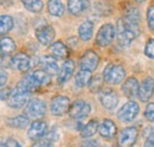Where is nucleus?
<instances>
[{
	"label": "nucleus",
	"instance_id": "f257e3e1",
	"mask_svg": "<svg viewBox=\"0 0 154 147\" xmlns=\"http://www.w3.org/2000/svg\"><path fill=\"white\" fill-rule=\"evenodd\" d=\"M140 35V27L139 24L132 23L126 18H120L117 20L116 26V37L117 42L121 46H128L134 40L136 37Z\"/></svg>",
	"mask_w": 154,
	"mask_h": 147
},
{
	"label": "nucleus",
	"instance_id": "f03ea898",
	"mask_svg": "<svg viewBox=\"0 0 154 147\" xmlns=\"http://www.w3.org/2000/svg\"><path fill=\"white\" fill-rule=\"evenodd\" d=\"M30 96L31 92L26 90L20 83H18L11 92V95L7 100V105L13 109H20L29 103Z\"/></svg>",
	"mask_w": 154,
	"mask_h": 147
},
{
	"label": "nucleus",
	"instance_id": "7ed1b4c3",
	"mask_svg": "<svg viewBox=\"0 0 154 147\" xmlns=\"http://www.w3.org/2000/svg\"><path fill=\"white\" fill-rule=\"evenodd\" d=\"M126 77V70L121 64H108L102 74V78L104 82L109 84H120Z\"/></svg>",
	"mask_w": 154,
	"mask_h": 147
},
{
	"label": "nucleus",
	"instance_id": "20e7f679",
	"mask_svg": "<svg viewBox=\"0 0 154 147\" xmlns=\"http://www.w3.org/2000/svg\"><path fill=\"white\" fill-rule=\"evenodd\" d=\"M116 36V29L115 26L110 23H107V24H103L98 32L96 35V44L101 48H104V46H108L113 43L114 38Z\"/></svg>",
	"mask_w": 154,
	"mask_h": 147
},
{
	"label": "nucleus",
	"instance_id": "39448f33",
	"mask_svg": "<svg viewBox=\"0 0 154 147\" xmlns=\"http://www.w3.org/2000/svg\"><path fill=\"white\" fill-rule=\"evenodd\" d=\"M46 114V103L40 99H32L25 108V115L29 119H42Z\"/></svg>",
	"mask_w": 154,
	"mask_h": 147
},
{
	"label": "nucleus",
	"instance_id": "423d86ee",
	"mask_svg": "<svg viewBox=\"0 0 154 147\" xmlns=\"http://www.w3.org/2000/svg\"><path fill=\"white\" fill-rule=\"evenodd\" d=\"M140 107L135 101H128L117 111V119L122 122H131L137 116Z\"/></svg>",
	"mask_w": 154,
	"mask_h": 147
},
{
	"label": "nucleus",
	"instance_id": "0eeeda50",
	"mask_svg": "<svg viewBox=\"0 0 154 147\" xmlns=\"http://www.w3.org/2000/svg\"><path fill=\"white\" fill-rule=\"evenodd\" d=\"M91 111V106L83 101V100H77L75 101L70 108H69V115L71 119H75V120H81V119H84L87 117Z\"/></svg>",
	"mask_w": 154,
	"mask_h": 147
},
{
	"label": "nucleus",
	"instance_id": "6e6552de",
	"mask_svg": "<svg viewBox=\"0 0 154 147\" xmlns=\"http://www.w3.org/2000/svg\"><path fill=\"white\" fill-rule=\"evenodd\" d=\"M139 130L136 127H127L121 130L117 139L119 147H133L137 140Z\"/></svg>",
	"mask_w": 154,
	"mask_h": 147
},
{
	"label": "nucleus",
	"instance_id": "1a4fd4ad",
	"mask_svg": "<svg viewBox=\"0 0 154 147\" xmlns=\"http://www.w3.org/2000/svg\"><path fill=\"white\" fill-rule=\"evenodd\" d=\"M70 106H71V103H70L69 97H66L64 95H57L51 100L50 109H51V113L54 115L60 116V115H64L65 113L69 111Z\"/></svg>",
	"mask_w": 154,
	"mask_h": 147
},
{
	"label": "nucleus",
	"instance_id": "9d476101",
	"mask_svg": "<svg viewBox=\"0 0 154 147\" xmlns=\"http://www.w3.org/2000/svg\"><path fill=\"white\" fill-rule=\"evenodd\" d=\"M100 62V57L94 50H88L84 52V55L81 57L79 61V68L81 70H85L89 73H93L96 70L97 65Z\"/></svg>",
	"mask_w": 154,
	"mask_h": 147
},
{
	"label": "nucleus",
	"instance_id": "9b49d317",
	"mask_svg": "<svg viewBox=\"0 0 154 147\" xmlns=\"http://www.w3.org/2000/svg\"><path fill=\"white\" fill-rule=\"evenodd\" d=\"M10 65L14 70H18V71H21V73H26L32 67V59L30 58V56L27 54L19 52V54H16L11 58Z\"/></svg>",
	"mask_w": 154,
	"mask_h": 147
},
{
	"label": "nucleus",
	"instance_id": "f8f14e48",
	"mask_svg": "<svg viewBox=\"0 0 154 147\" xmlns=\"http://www.w3.org/2000/svg\"><path fill=\"white\" fill-rule=\"evenodd\" d=\"M98 99L101 105L107 110L115 109L119 105V96L112 89H103L98 94Z\"/></svg>",
	"mask_w": 154,
	"mask_h": 147
},
{
	"label": "nucleus",
	"instance_id": "ddd939ff",
	"mask_svg": "<svg viewBox=\"0 0 154 147\" xmlns=\"http://www.w3.org/2000/svg\"><path fill=\"white\" fill-rule=\"evenodd\" d=\"M48 133V125L43 120H35L32 124H30V127L27 130V136L31 140H40L45 136Z\"/></svg>",
	"mask_w": 154,
	"mask_h": 147
},
{
	"label": "nucleus",
	"instance_id": "4468645a",
	"mask_svg": "<svg viewBox=\"0 0 154 147\" xmlns=\"http://www.w3.org/2000/svg\"><path fill=\"white\" fill-rule=\"evenodd\" d=\"M55 36H56V32L51 25H43L36 30V37L38 42L45 46L51 45V43H54Z\"/></svg>",
	"mask_w": 154,
	"mask_h": 147
},
{
	"label": "nucleus",
	"instance_id": "2eb2a0df",
	"mask_svg": "<svg viewBox=\"0 0 154 147\" xmlns=\"http://www.w3.org/2000/svg\"><path fill=\"white\" fill-rule=\"evenodd\" d=\"M98 133L102 138H104L107 140L114 139L117 134V127H116L115 122L109 119H104L98 125Z\"/></svg>",
	"mask_w": 154,
	"mask_h": 147
},
{
	"label": "nucleus",
	"instance_id": "dca6fc26",
	"mask_svg": "<svg viewBox=\"0 0 154 147\" xmlns=\"http://www.w3.org/2000/svg\"><path fill=\"white\" fill-rule=\"evenodd\" d=\"M154 94V78L153 77H146L143 82L141 83L139 88V99L142 102H147L152 99Z\"/></svg>",
	"mask_w": 154,
	"mask_h": 147
},
{
	"label": "nucleus",
	"instance_id": "f3484780",
	"mask_svg": "<svg viewBox=\"0 0 154 147\" xmlns=\"http://www.w3.org/2000/svg\"><path fill=\"white\" fill-rule=\"evenodd\" d=\"M74 71H75V62L71 61V59H66V61L63 63L62 68L59 69L58 78H57L58 83H59V84L66 83V82L71 78V76L74 75Z\"/></svg>",
	"mask_w": 154,
	"mask_h": 147
},
{
	"label": "nucleus",
	"instance_id": "a211bd4d",
	"mask_svg": "<svg viewBox=\"0 0 154 147\" xmlns=\"http://www.w3.org/2000/svg\"><path fill=\"white\" fill-rule=\"evenodd\" d=\"M39 65L49 75H58L59 73L58 63L54 56H43L42 58H39Z\"/></svg>",
	"mask_w": 154,
	"mask_h": 147
},
{
	"label": "nucleus",
	"instance_id": "6ab92c4d",
	"mask_svg": "<svg viewBox=\"0 0 154 147\" xmlns=\"http://www.w3.org/2000/svg\"><path fill=\"white\" fill-rule=\"evenodd\" d=\"M139 88L140 84L135 77L127 78L122 84V92L128 99H134L139 95Z\"/></svg>",
	"mask_w": 154,
	"mask_h": 147
},
{
	"label": "nucleus",
	"instance_id": "aec40b11",
	"mask_svg": "<svg viewBox=\"0 0 154 147\" xmlns=\"http://www.w3.org/2000/svg\"><path fill=\"white\" fill-rule=\"evenodd\" d=\"M89 0H69L68 1V10L72 16H81L89 8Z\"/></svg>",
	"mask_w": 154,
	"mask_h": 147
},
{
	"label": "nucleus",
	"instance_id": "412c9836",
	"mask_svg": "<svg viewBox=\"0 0 154 147\" xmlns=\"http://www.w3.org/2000/svg\"><path fill=\"white\" fill-rule=\"evenodd\" d=\"M94 32V23L91 20H84L78 27V36L83 42H88L91 39Z\"/></svg>",
	"mask_w": 154,
	"mask_h": 147
},
{
	"label": "nucleus",
	"instance_id": "4be33fe9",
	"mask_svg": "<svg viewBox=\"0 0 154 147\" xmlns=\"http://www.w3.org/2000/svg\"><path fill=\"white\" fill-rule=\"evenodd\" d=\"M48 11L54 17H62L65 12L64 4L62 0H49L48 1Z\"/></svg>",
	"mask_w": 154,
	"mask_h": 147
},
{
	"label": "nucleus",
	"instance_id": "5701e85b",
	"mask_svg": "<svg viewBox=\"0 0 154 147\" xmlns=\"http://www.w3.org/2000/svg\"><path fill=\"white\" fill-rule=\"evenodd\" d=\"M50 50H51V54H52L54 57L60 58V59L66 58L68 55H69V50H68L66 45L63 42H55V43H52Z\"/></svg>",
	"mask_w": 154,
	"mask_h": 147
},
{
	"label": "nucleus",
	"instance_id": "b1692460",
	"mask_svg": "<svg viewBox=\"0 0 154 147\" xmlns=\"http://www.w3.org/2000/svg\"><path fill=\"white\" fill-rule=\"evenodd\" d=\"M16 42L10 37H2L0 39V52L4 56L11 55L16 51Z\"/></svg>",
	"mask_w": 154,
	"mask_h": 147
},
{
	"label": "nucleus",
	"instance_id": "393cba45",
	"mask_svg": "<svg viewBox=\"0 0 154 147\" xmlns=\"http://www.w3.org/2000/svg\"><path fill=\"white\" fill-rule=\"evenodd\" d=\"M30 124V120L29 117L24 114V115H17L14 117H11L7 120V125L12 128H17V129H21L27 127Z\"/></svg>",
	"mask_w": 154,
	"mask_h": 147
},
{
	"label": "nucleus",
	"instance_id": "a878e982",
	"mask_svg": "<svg viewBox=\"0 0 154 147\" xmlns=\"http://www.w3.org/2000/svg\"><path fill=\"white\" fill-rule=\"evenodd\" d=\"M14 25V20L8 14H2L0 16V36H4L8 33Z\"/></svg>",
	"mask_w": 154,
	"mask_h": 147
},
{
	"label": "nucleus",
	"instance_id": "bb28decb",
	"mask_svg": "<svg viewBox=\"0 0 154 147\" xmlns=\"http://www.w3.org/2000/svg\"><path fill=\"white\" fill-rule=\"evenodd\" d=\"M98 121L97 120H90L85 126H83L81 129L82 138H91L98 132Z\"/></svg>",
	"mask_w": 154,
	"mask_h": 147
},
{
	"label": "nucleus",
	"instance_id": "cd10ccee",
	"mask_svg": "<svg viewBox=\"0 0 154 147\" xmlns=\"http://www.w3.org/2000/svg\"><path fill=\"white\" fill-rule=\"evenodd\" d=\"M91 77H93L91 73L85 71V70H79L75 75V84H76L77 87H79V88H83V87L89 84Z\"/></svg>",
	"mask_w": 154,
	"mask_h": 147
},
{
	"label": "nucleus",
	"instance_id": "c85d7f7f",
	"mask_svg": "<svg viewBox=\"0 0 154 147\" xmlns=\"http://www.w3.org/2000/svg\"><path fill=\"white\" fill-rule=\"evenodd\" d=\"M123 18H126L127 20L135 23V24H139L140 20H141V14H140V11L137 7L135 6H128L126 10H125V16Z\"/></svg>",
	"mask_w": 154,
	"mask_h": 147
},
{
	"label": "nucleus",
	"instance_id": "c756f323",
	"mask_svg": "<svg viewBox=\"0 0 154 147\" xmlns=\"http://www.w3.org/2000/svg\"><path fill=\"white\" fill-rule=\"evenodd\" d=\"M21 2L26 10H29L30 12H33V13L42 12V10L44 7V4L42 0H21Z\"/></svg>",
	"mask_w": 154,
	"mask_h": 147
},
{
	"label": "nucleus",
	"instance_id": "7c9ffc66",
	"mask_svg": "<svg viewBox=\"0 0 154 147\" xmlns=\"http://www.w3.org/2000/svg\"><path fill=\"white\" fill-rule=\"evenodd\" d=\"M31 74H32V76L35 77V80L37 81V83H38L40 87L49 84L50 81H51V75L45 73L44 70H35V71H32Z\"/></svg>",
	"mask_w": 154,
	"mask_h": 147
},
{
	"label": "nucleus",
	"instance_id": "2f4dec72",
	"mask_svg": "<svg viewBox=\"0 0 154 147\" xmlns=\"http://www.w3.org/2000/svg\"><path fill=\"white\" fill-rule=\"evenodd\" d=\"M102 81L103 78L100 77V76H94L91 77L90 82H89V88H90V92H101L102 90Z\"/></svg>",
	"mask_w": 154,
	"mask_h": 147
},
{
	"label": "nucleus",
	"instance_id": "473e14b6",
	"mask_svg": "<svg viewBox=\"0 0 154 147\" xmlns=\"http://www.w3.org/2000/svg\"><path fill=\"white\" fill-rule=\"evenodd\" d=\"M0 147H21V145L13 138H4L0 140Z\"/></svg>",
	"mask_w": 154,
	"mask_h": 147
},
{
	"label": "nucleus",
	"instance_id": "72a5a7b5",
	"mask_svg": "<svg viewBox=\"0 0 154 147\" xmlns=\"http://www.w3.org/2000/svg\"><path fill=\"white\" fill-rule=\"evenodd\" d=\"M145 54L147 57L154 59V39L153 38H149L146 46H145Z\"/></svg>",
	"mask_w": 154,
	"mask_h": 147
},
{
	"label": "nucleus",
	"instance_id": "f704fd0d",
	"mask_svg": "<svg viewBox=\"0 0 154 147\" xmlns=\"http://www.w3.org/2000/svg\"><path fill=\"white\" fill-rule=\"evenodd\" d=\"M145 117L149 121V122H154V102H151L146 106L145 109Z\"/></svg>",
	"mask_w": 154,
	"mask_h": 147
},
{
	"label": "nucleus",
	"instance_id": "c9c22d12",
	"mask_svg": "<svg viewBox=\"0 0 154 147\" xmlns=\"http://www.w3.org/2000/svg\"><path fill=\"white\" fill-rule=\"evenodd\" d=\"M147 24L148 27L154 31V5L149 6L147 10Z\"/></svg>",
	"mask_w": 154,
	"mask_h": 147
},
{
	"label": "nucleus",
	"instance_id": "e433bc0d",
	"mask_svg": "<svg viewBox=\"0 0 154 147\" xmlns=\"http://www.w3.org/2000/svg\"><path fill=\"white\" fill-rule=\"evenodd\" d=\"M58 138H59V134H58V130L55 127L51 129L50 132L48 130V133L45 134V136H44V139H46V140H49V141H51L52 144L55 142V141H57Z\"/></svg>",
	"mask_w": 154,
	"mask_h": 147
},
{
	"label": "nucleus",
	"instance_id": "4c0bfd02",
	"mask_svg": "<svg viewBox=\"0 0 154 147\" xmlns=\"http://www.w3.org/2000/svg\"><path fill=\"white\" fill-rule=\"evenodd\" d=\"M32 147H52V142L49 141V140H46V139H44V138H42L40 140L36 141L32 145Z\"/></svg>",
	"mask_w": 154,
	"mask_h": 147
},
{
	"label": "nucleus",
	"instance_id": "58836bf2",
	"mask_svg": "<svg viewBox=\"0 0 154 147\" xmlns=\"http://www.w3.org/2000/svg\"><path fill=\"white\" fill-rule=\"evenodd\" d=\"M11 92H12V89H10V88H2L0 90V100L7 101L8 97H10V95H11Z\"/></svg>",
	"mask_w": 154,
	"mask_h": 147
},
{
	"label": "nucleus",
	"instance_id": "ea45409f",
	"mask_svg": "<svg viewBox=\"0 0 154 147\" xmlns=\"http://www.w3.org/2000/svg\"><path fill=\"white\" fill-rule=\"evenodd\" d=\"M7 80H8V75H7V73H6L5 70L0 69V88H2V87L6 84Z\"/></svg>",
	"mask_w": 154,
	"mask_h": 147
},
{
	"label": "nucleus",
	"instance_id": "a19ab883",
	"mask_svg": "<svg viewBox=\"0 0 154 147\" xmlns=\"http://www.w3.org/2000/svg\"><path fill=\"white\" fill-rule=\"evenodd\" d=\"M82 147H100V144L97 140H85L83 144H82Z\"/></svg>",
	"mask_w": 154,
	"mask_h": 147
},
{
	"label": "nucleus",
	"instance_id": "79ce46f5",
	"mask_svg": "<svg viewBox=\"0 0 154 147\" xmlns=\"http://www.w3.org/2000/svg\"><path fill=\"white\" fill-rule=\"evenodd\" d=\"M145 147H154V130L147 136L145 141Z\"/></svg>",
	"mask_w": 154,
	"mask_h": 147
},
{
	"label": "nucleus",
	"instance_id": "37998d69",
	"mask_svg": "<svg viewBox=\"0 0 154 147\" xmlns=\"http://www.w3.org/2000/svg\"><path fill=\"white\" fill-rule=\"evenodd\" d=\"M135 1H136V2H139V4H141V2H143L145 0H135Z\"/></svg>",
	"mask_w": 154,
	"mask_h": 147
},
{
	"label": "nucleus",
	"instance_id": "c03bdc74",
	"mask_svg": "<svg viewBox=\"0 0 154 147\" xmlns=\"http://www.w3.org/2000/svg\"><path fill=\"white\" fill-rule=\"evenodd\" d=\"M106 147H112V146H106Z\"/></svg>",
	"mask_w": 154,
	"mask_h": 147
}]
</instances>
